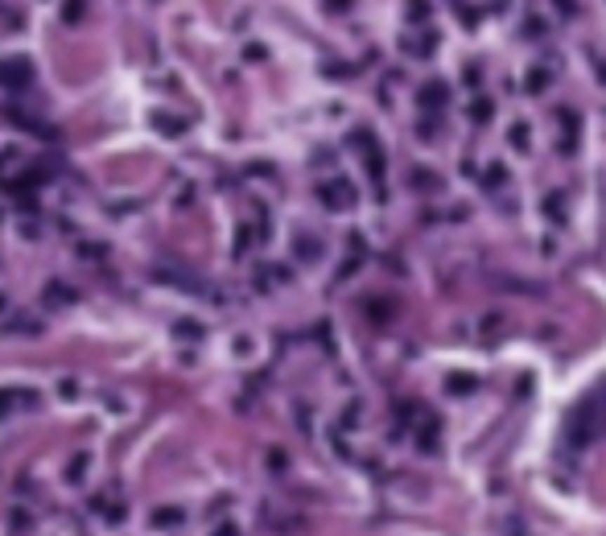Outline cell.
Here are the masks:
<instances>
[{
    "mask_svg": "<svg viewBox=\"0 0 606 536\" xmlns=\"http://www.w3.org/2000/svg\"><path fill=\"white\" fill-rule=\"evenodd\" d=\"M446 99H449V91H446V83H442V79L421 87V107H446Z\"/></svg>",
    "mask_w": 606,
    "mask_h": 536,
    "instance_id": "1",
    "label": "cell"
},
{
    "mask_svg": "<svg viewBox=\"0 0 606 536\" xmlns=\"http://www.w3.org/2000/svg\"><path fill=\"white\" fill-rule=\"evenodd\" d=\"M508 140H511V149H515V153H528V124H524V120H515V124L508 128Z\"/></svg>",
    "mask_w": 606,
    "mask_h": 536,
    "instance_id": "2",
    "label": "cell"
},
{
    "mask_svg": "<svg viewBox=\"0 0 606 536\" xmlns=\"http://www.w3.org/2000/svg\"><path fill=\"white\" fill-rule=\"evenodd\" d=\"M544 87H548V70H544V66H532V70H528V91H544Z\"/></svg>",
    "mask_w": 606,
    "mask_h": 536,
    "instance_id": "3",
    "label": "cell"
},
{
    "mask_svg": "<svg viewBox=\"0 0 606 536\" xmlns=\"http://www.w3.org/2000/svg\"><path fill=\"white\" fill-rule=\"evenodd\" d=\"M470 112H475V120H479V124H487V120H491V99H482V95H479Z\"/></svg>",
    "mask_w": 606,
    "mask_h": 536,
    "instance_id": "4",
    "label": "cell"
},
{
    "mask_svg": "<svg viewBox=\"0 0 606 536\" xmlns=\"http://www.w3.org/2000/svg\"><path fill=\"white\" fill-rule=\"evenodd\" d=\"M449 388H454V392H475V376H454Z\"/></svg>",
    "mask_w": 606,
    "mask_h": 536,
    "instance_id": "5",
    "label": "cell"
},
{
    "mask_svg": "<svg viewBox=\"0 0 606 536\" xmlns=\"http://www.w3.org/2000/svg\"><path fill=\"white\" fill-rule=\"evenodd\" d=\"M499 182H508V169H499V165H491V169H487V186L495 190V186H499Z\"/></svg>",
    "mask_w": 606,
    "mask_h": 536,
    "instance_id": "6",
    "label": "cell"
},
{
    "mask_svg": "<svg viewBox=\"0 0 606 536\" xmlns=\"http://www.w3.org/2000/svg\"><path fill=\"white\" fill-rule=\"evenodd\" d=\"M553 4H557V13H561V17H574V13H577L574 0H553Z\"/></svg>",
    "mask_w": 606,
    "mask_h": 536,
    "instance_id": "7",
    "label": "cell"
}]
</instances>
